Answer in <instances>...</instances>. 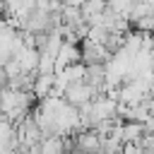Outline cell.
Returning <instances> with one entry per match:
<instances>
[{
	"label": "cell",
	"instance_id": "3",
	"mask_svg": "<svg viewBox=\"0 0 154 154\" xmlns=\"http://www.w3.org/2000/svg\"><path fill=\"white\" fill-rule=\"evenodd\" d=\"M94 96H96V94H94V89H91L87 82H77V84H70V87L65 89V94H63V99H65L70 106H77V108L87 106V103H89Z\"/></svg>",
	"mask_w": 154,
	"mask_h": 154
},
{
	"label": "cell",
	"instance_id": "2",
	"mask_svg": "<svg viewBox=\"0 0 154 154\" xmlns=\"http://www.w3.org/2000/svg\"><path fill=\"white\" fill-rule=\"evenodd\" d=\"M101 144H103V137L99 130L94 128H87V130H79L75 135V149H82L87 154H99L101 152Z\"/></svg>",
	"mask_w": 154,
	"mask_h": 154
},
{
	"label": "cell",
	"instance_id": "1",
	"mask_svg": "<svg viewBox=\"0 0 154 154\" xmlns=\"http://www.w3.org/2000/svg\"><path fill=\"white\" fill-rule=\"evenodd\" d=\"M79 48H82V63H84V65H106L108 58H111V53H108L106 46L94 43V41H89V38H84V41L79 43Z\"/></svg>",
	"mask_w": 154,
	"mask_h": 154
},
{
	"label": "cell",
	"instance_id": "6",
	"mask_svg": "<svg viewBox=\"0 0 154 154\" xmlns=\"http://www.w3.org/2000/svg\"><path fill=\"white\" fill-rule=\"evenodd\" d=\"M53 89H55V75H41V72H36V79H34V89H31V94L41 101V99L51 96Z\"/></svg>",
	"mask_w": 154,
	"mask_h": 154
},
{
	"label": "cell",
	"instance_id": "8",
	"mask_svg": "<svg viewBox=\"0 0 154 154\" xmlns=\"http://www.w3.org/2000/svg\"><path fill=\"white\" fill-rule=\"evenodd\" d=\"M67 154H70V152H67Z\"/></svg>",
	"mask_w": 154,
	"mask_h": 154
},
{
	"label": "cell",
	"instance_id": "5",
	"mask_svg": "<svg viewBox=\"0 0 154 154\" xmlns=\"http://www.w3.org/2000/svg\"><path fill=\"white\" fill-rule=\"evenodd\" d=\"M14 58H17V63L22 65V72H36V70H38V58H41V53H38L36 48L24 46L22 51L14 53Z\"/></svg>",
	"mask_w": 154,
	"mask_h": 154
},
{
	"label": "cell",
	"instance_id": "4",
	"mask_svg": "<svg viewBox=\"0 0 154 154\" xmlns=\"http://www.w3.org/2000/svg\"><path fill=\"white\" fill-rule=\"evenodd\" d=\"M36 154H67V140L63 135H48L36 144Z\"/></svg>",
	"mask_w": 154,
	"mask_h": 154
},
{
	"label": "cell",
	"instance_id": "7",
	"mask_svg": "<svg viewBox=\"0 0 154 154\" xmlns=\"http://www.w3.org/2000/svg\"><path fill=\"white\" fill-rule=\"evenodd\" d=\"M63 2V7H82L87 0H60Z\"/></svg>",
	"mask_w": 154,
	"mask_h": 154
}]
</instances>
